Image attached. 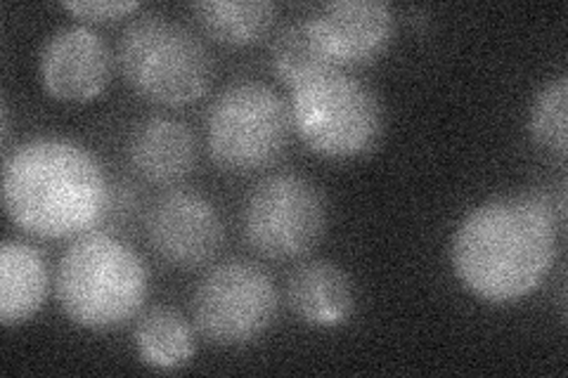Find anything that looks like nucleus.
<instances>
[{"label":"nucleus","instance_id":"16","mask_svg":"<svg viewBox=\"0 0 568 378\" xmlns=\"http://www.w3.org/2000/svg\"><path fill=\"white\" fill-rule=\"evenodd\" d=\"M192 12L213 41L244 48L271 31L277 6L271 0H202L192 6Z\"/></svg>","mask_w":568,"mask_h":378},{"label":"nucleus","instance_id":"14","mask_svg":"<svg viewBox=\"0 0 568 378\" xmlns=\"http://www.w3.org/2000/svg\"><path fill=\"white\" fill-rule=\"evenodd\" d=\"M48 265L33 246L8 239L0 246V321L17 327L43 308L48 298Z\"/></svg>","mask_w":568,"mask_h":378},{"label":"nucleus","instance_id":"4","mask_svg":"<svg viewBox=\"0 0 568 378\" xmlns=\"http://www.w3.org/2000/svg\"><path fill=\"white\" fill-rule=\"evenodd\" d=\"M119 67L138 95L166 106L200 100L213 79L202 39L162 14H142L123 29Z\"/></svg>","mask_w":568,"mask_h":378},{"label":"nucleus","instance_id":"19","mask_svg":"<svg viewBox=\"0 0 568 378\" xmlns=\"http://www.w3.org/2000/svg\"><path fill=\"white\" fill-rule=\"evenodd\" d=\"M64 10L85 22H110L135 12L138 3L133 0H85V3L77 0V3H64Z\"/></svg>","mask_w":568,"mask_h":378},{"label":"nucleus","instance_id":"2","mask_svg":"<svg viewBox=\"0 0 568 378\" xmlns=\"http://www.w3.org/2000/svg\"><path fill=\"white\" fill-rule=\"evenodd\" d=\"M8 218L41 239H77L110 213L112 190L100 161L71 140H29L6 156Z\"/></svg>","mask_w":568,"mask_h":378},{"label":"nucleus","instance_id":"12","mask_svg":"<svg viewBox=\"0 0 568 378\" xmlns=\"http://www.w3.org/2000/svg\"><path fill=\"white\" fill-rule=\"evenodd\" d=\"M129 159L140 177L154 185H171L197 164V142L185 123L154 116L142 121L131 135Z\"/></svg>","mask_w":568,"mask_h":378},{"label":"nucleus","instance_id":"6","mask_svg":"<svg viewBox=\"0 0 568 378\" xmlns=\"http://www.w3.org/2000/svg\"><path fill=\"white\" fill-rule=\"evenodd\" d=\"M290 131L287 102L261 81L225 88L206 116L209 154L227 173H254L271 166L287 147Z\"/></svg>","mask_w":568,"mask_h":378},{"label":"nucleus","instance_id":"18","mask_svg":"<svg viewBox=\"0 0 568 378\" xmlns=\"http://www.w3.org/2000/svg\"><path fill=\"white\" fill-rule=\"evenodd\" d=\"M566 112H568V79L557 76L542 85L540 93L532 100L528 131L530 137L547 152L557 154L561 161L568 150V129H566Z\"/></svg>","mask_w":568,"mask_h":378},{"label":"nucleus","instance_id":"9","mask_svg":"<svg viewBox=\"0 0 568 378\" xmlns=\"http://www.w3.org/2000/svg\"><path fill=\"white\" fill-rule=\"evenodd\" d=\"M148 239L154 254L178 269H197L223 246L221 215L206 196L173 190L148 213Z\"/></svg>","mask_w":568,"mask_h":378},{"label":"nucleus","instance_id":"15","mask_svg":"<svg viewBox=\"0 0 568 378\" xmlns=\"http://www.w3.org/2000/svg\"><path fill=\"white\" fill-rule=\"evenodd\" d=\"M135 350L150 369L175 371L190 362L197 344L190 321L181 313L169 305H156L138 321Z\"/></svg>","mask_w":568,"mask_h":378},{"label":"nucleus","instance_id":"10","mask_svg":"<svg viewBox=\"0 0 568 378\" xmlns=\"http://www.w3.org/2000/svg\"><path fill=\"white\" fill-rule=\"evenodd\" d=\"M112 55L91 27H64L50 35L41 52V81L62 102L95 100L110 83Z\"/></svg>","mask_w":568,"mask_h":378},{"label":"nucleus","instance_id":"1","mask_svg":"<svg viewBox=\"0 0 568 378\" xmlns=\"http://www.w3.org/2000/svg\"><path fill=\"white\" fill-rule=\"evenodd\" d=\"M564 223L542 194L500 196L471 208L455 229L450 260L469 294L517 303L545 284L559 256Z\"/></svg>","mask_w":568,"mask_h":378},{"label":"nucleus","instance_id":"7","mask_svg":"<svg viewBox=\"0 0 568 378\" xmlns=\"http://www.w3.org/2000/svg\"><path fill=\"white\" fill-rule=\"evenodd\" d=\"M280 296L273 277L248 260L211 267L192 300L197 331L213 346L240 348L273 327Z\"/></svg>","mask_w":568,"mask_h":378},{"label":"nucleus","instance_id":"5","mask_svg":"<svg viewBox=\"0 0 568 378\" xmlns=\"http://www.w3.org/2000/svg\"><path fill=\"white\" fill-rule=\"evenodd\" d=\"M292 90V125L317 156L348 161L379 145L384 106L375 90L361 79L334 69Z\"/></svg>","mask_w":568,"mask_h":378},{"label":"nucleus","instance_id":"3","mask_svg":"<svg viewBox=\"0 0 568 378\" xmlns=\"http://www.w3.org/2000/svg\"><path fill=\"white\" fill-rule=\"evenodd\" d=\"M148 267L106 232H85L58 265V300L77 327L110 331L129 324L148 298Z\"/></svg>","mask_w":568,"mask_h":378},{"label":"nucleus","instance_id":"17","mask_svg":"<svg viewBox=\"0 0 568 378\" xmlns=\"http://www.w3.org/2000/svg\"><path fill=\"white\" fill-rule=\"evenodd\" d=\"M273 67L277 76L292 88L336 69L311 17L292 22L277 33L273 43Z\"/></svg>","mask_w":568,"mask_h":378},{"label":"nucleus","instance_id":"8","mask_svg":"<svg viewBox=\"0 0 568 378\" xmlns=\"http://www.w3.org/2000/svg\"><path fill=\"white\" fill-rule=\"evenodd\" d=\"M242 227L256 254L271 260L304 258L325 234V196L301 175H271L248 194Z\"/></svg>","mask_w":568,"mask_h":378},{"label":"nucleus","instance_id":"13","mask_svg":"<svg viewBox=\"0 0 568 378\" xmlns=\"http://www.w3.org/2000/svg\"><path fill=\"white\" fill-rule=\"evenodd\" d=\"M292 313L315 329H336L355 308L353 282L339 265L311 260L294 269L287 286Z\"/></svg>","mask_w":568,"mask_h":378},{"label":"nucleus","instance_id":"11","mask_svg":"<svg viewBox=\"0 0 568 378\" xmlns=\"http://www.w3.org/2000/svg\"><path fill=\"white\" fill-rule=\"evenodd\" d=\"M336 69L365 67L394 39L396 14L384 0H332L311 14Z\"/></svg>","mask_w":568,"mask_h":378}]
</instances>
